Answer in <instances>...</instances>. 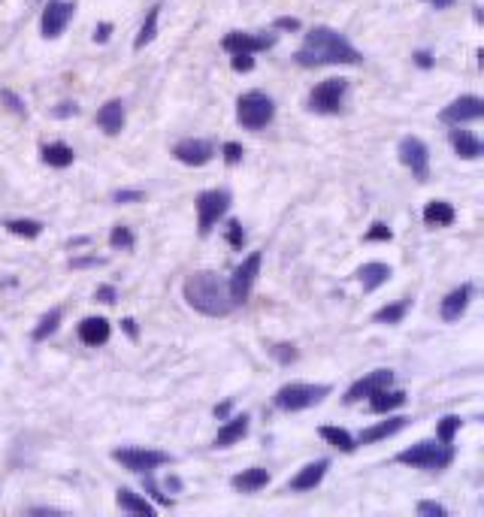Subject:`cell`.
<instances>
[{"label": "cell", "mask_w": 484, "mask_h": 517, "mask_svg": "<svg viewBox=\"0 0 484 517\" xmlns=\"http://www.w3.org/2000/svg\"><path fill=\"white\" fill-rule=\"evenodd\" d=\"M112 460L121 463L124 469H131V472H151L163 463H173L170 454L151 451V448H119V451H112Z\"/></svg>", "instance_id": "9c48e42d"}, {"label": "cell", "mask_w": 484, "mask_h": 517, "mask_svg": "<svg viewBox=\"0 0 484 517\" xmlns=\"http://www.w3.org/2000/svg\"><path fill=\"white\" fill-rule=\"evenodd\" d=\"M58 324H61V309H52L49 314H43V321L36 324V330H34V342H43V339H49L58 330Z\"/></svg>", "instance_id": "1f68e13d"}, {"label": "cell", "mask_w": 484, "mask_h": 517, "mask_svg": "<svg viewBox=\"0 0 484 517\" xmlns=\"http://www.w3.org/2000/svg\"><path fill=\"white\" fill-rule=\"evenodd\" d=\"M405 424H409V418H388V421H381V424H375V426H366V430H361V436L354 439V442H358V445H373V442H381V439L397 436Z\"/></svg>", "instance_id": "d6986e66"}, {"label": "cell", "mask_w": 484, "mask_h": 517, "mask_svg": "<svg viewBox=\"0 0 484 517\" xmlns=\"http://www.w3.org/2000/svg\"><path fill=\"white\" fill-rule=\"evenodd\" d=\"M231 484H233V490H242V493H254V490L270 484V472L261 469V466H251V469H242L239 475H233Z\"/></svg>", "instance_id": "cb8c5ba5"}, {"label": "cell", "mask_w": 484, "mask_h": 517, "mask_svg": "<svg viewBox=\"0 0 484 517\" xmlns=\"http://www.w3.org/2000/svg\"><path fill=\"white\" fill-rule=\"evenodd\" d=\"M454 206L445 203V200H430L424 206V224L427 227H451L454 224Z\"/></svg>", "instance_id": "4316f807"}, {"label": "cell", "mask_w": 484, "mask_h": 517, "mask_svg": "<svg viewBox=\"0 0 484 517\" xmlns=\"http://www.w3.org/2000/svg\"><path fill=\"white\" fill-rule=\"evenodd\" d=\"M221 151H224V160L231 163V167H236V163L242 160V155H246L239 143H224V148H221Z\"/></svg>", "instance_id": "60d3db41"}, {"label": "cell", "mask_w": 484, "mask_h": 517, "mask_svg": "<svg viewBox=\"0 0 484 517\" xmlns=\"http://www.w3.org/2000/svg\"><path fill=\"white\" fill-rule=\"evenodd\" d=\"M227 242H231L233 248H242V245H246V230H242L239 221H231V224H227Z\"/></svg>", "instance_id": "74e56055"}, {"label": "cell", "mask_w": 484, "mask_h": 517, "mask_svg": "<svg viewBox=\"0 0 484 517\" xmlns=\"http://www.w3.org/2000/svg\"><path fill=\"white\" fill-rule=\"evenodd\" d=\"M409 306H412L409 300H400V302H390V306H381L373 314V321L375 324H400L405 318V312H409Z\"/></svg>", "instance_id": "f546056e"}, {"label": "cell", "mask_w": 484, "mask_h": 517, "mask_svg": "<svg viewBox=\"0 0 484 517\" xmlns=\"http://www.w3.org/2000/svg\"><path fill=\"white\" fill-rule=\"evenodd\" d=\"M294 61L300 67H327V64H361V52L333 28H312L297 48Z\"/></svg>", "instance_id": "6da1fadb"}, {"label": "cell", "mask_w": 484, "mask_h": 517, "mask_svg": "<svg viewBox=\"0 0 484 517\" xmlns=\"http://www.w3.org/2000/svg\"><path fill=\"white\" fill-rule=\"evenodd\" d=\"M100 263H106L104 257H79V260H70V267L82 270V267H100Z\"/></svg>", "instance_id": "7dc6e473"}, {"label": "cell", "mask_w": 484, "mask_h": 517, "mask_svg": "<svg viewBox=\"0 0 484 517\" xmlns=\"http://www.w3.org/2000/svg\"><path fill=\"white\" fill-rule=\"evenodd\" d=\"M415 61H418V67H433V55L430 52H415Z\"/></svg>", "instance_id": "f907efd6"}, {"label": "cell", "mask_w": 484, "mask_h": 517, "mask_svg": "<svg viewBox=\"0 0 484 517\" xmlns=\"http://www.w3.org/2000/svg\"><path fill=\"white\" fill-rule=\"evenodd\" d=\"M94 300H100V302H106V306H112V302L119 300V291H116V287H112V285H104V287H97Z\"/></svg>", "instance_id": "7bdbcfd3"}, {"label": "cell", "mask_w": 484, "mask_h": 517, "mask_svg": "<svg viewBox=\"0 0 484 517\" xmlns=\"http://www.w3.org/2000/svg\"><path fill=\"white\" fill-rule=\"evenodd\" d=\"M133 242H136V236H133V230H131V227H124V224L112 227V233H109V245H112V248L131 251V248H133Z\"/></svg>", "instance_id": "836d02e7"}, {"label": "cell", "mask_w": 484, "mask_h": 517, "mask_svg": "<svg viewBox=\"0 0 484 517\" xmlns=\"http://www.w3.org/2000/svg\"><path fill=\"white\" fill-rule=\"evenodd\" d=\"M330 394V384H285V387H278L276 390V409H282V411H303V409H312L318 406L324 396Z\"/></svg>", "instance_id": "5b68a950"}, {"label": "cell", "mask_w": 484, "mask_h": 517, "mask_svg": "<svg viewBox=\"0 0 484 517\" xmlns=\"http://www.w3.org/2000/svg\"><path fill=\"white\" fill-rule=\"evenodd\" d=\"M109 31H112V24H100V28L94 31V40L97 43H106L109 40Z\"/></svg>", "instance_id": "681fc988"}, {"label": "cell", "mask_w": 484, "mask_h": 517, "mask_svg": "<svg viewBox=\"0 0 484 517\" xmlns=\"http://www.w3.org/2000/svg\"><path fill=\"white\" fill-rule=\"evenodd\" d=\"M109 336H112V327H109L106 318H85L79 324V339H82L85 345H91V348L106 345Z\"/></svg>", "instance_id": "44dd1931"}, {"label": "cell", "mask_w": 484, "mask_h": 517, "mask_svg": "<svg viewBox=\"0 0 484 517\" xmlns=\"http://www.w3.org/2000/svg\"><path fill=\"white\" fill-rule=\"evenodd\" d=\"M97 124L104 128L109 136H119L124 130V103L121 100H109L97 109Z\"/></svg>", "instance_id": "ffe728a7"}, {"label": "cell", "mask_w": 484, "mask_h": 517, "mask_svg": "<svg viewBox=\"0 0 484 517\" xmlns=\"http://www.w3.org/2000/svg\"><path fill=\"white\" fill-rule=\"evenodd\" d=\"M224 52H231V55H258L263 52V48H270L276 46V36H254V34H227L224 36Z\"/></svg>", "instance_id": "5bb4252c"}, {"label": "cell", "mask_w": 484, "mask_h": 517, "mask_svg": "<svg viewBox=\"0 0 484 517\" xmlns=\"http://www.w3.org/2000/svg\"><path fill=\"white\" fill-rule=\"evenodd\" d=\"M73 9L76 6L70 0H49L46 9H43V21H40L46 40H55V36L64 34V28H67L70 19H73Z\"/></svg>", "instance_id": "8fae6325"}, {"label": "cell", "mask_w": 484, "mask_h": 517, "mask_svg": "<svg viewBox=\"0 0 484 517\" xmlns=\"http://www.w3.org/2000/svg\"><path fill=\"white\" fill-rule=\"evenodd\" d=\"M121 327H124V333L131 336V339H136V336H139V333H136V321H133V318H124V321H121Z\"/></svg>", "instance_id": "816d5d0a"}, {"label": "cell", "mask_w": 484, "mask_h": 517, "mask_svg": "<svg viewBox=\"0 0 484 517\" xmlns=\"http://www.w3.org/2000/svg\"><path fill=\"white\" fill-rule=\"evenodd\" d=\"M73 158H76V151H73L70 145H64V143L43 145V160L49 163V167L64 170V167H70V163H73Z\"/></svg>", "instance_id": "f1b7e54d"}, {"label": "cell", "mask_w": 484, "mask_h": 517, "mask_svg": "<svg viewBox=\"0 0 484 517\" xmlns=\"http://www.w3.org/2000/svg\"><path fill=\"white\" fill-rule=\"evenodd\" d=\"M473 291H475L473 285H460V287H454V291L442 300V309H439V312H442V318L448 321V324H451V321H460V314L466 312L469 300H473Z\"/></svg>", "instance_id": "e0dca14e"}, {"label": "cell", "mask_w": 484, "mask_h": 517, "mask_svg": "<svg viewBox=\"0 0 484 517\" xmlns=\"http://www.w3.org/2000/svg\"><path fill=\"white\" fill-rule=\"evenodd\" d=\"M231 64H233L236 73H248V70L254 67V55H233Z\"/></svg>", "instance_id": "f6af8a7d"}, {"label": "cell", "mask_w": 484, "mask_h": 517, "mask_svg": "<svg viewBox=\"0 0 484 517\" xmlns=\"http://www.w3.org/2000/svg\"><path fill=\"white\" fill-rule=\"evenodd\" d=\"M261 263H263V255H261V251H251V255L233 270L231 282H227L233 306H242V302L251 297V287H254V282H258V275H261Z\"/></svg>", "instance_id": "52a82bcc"}, {"label": "cell", "mask_w": 484, "mask_h": 517, "mask_svg": "<svg viewBox=\"0 0 484 517\" xmlns=\"http://www.w3.org/2000/svg\"><path fill=\"white\" fill-rule=\"evenodd\" d=\"M139 475H143V487H146V493H151V496H155V502H158V506H170V499L163 496L161 490H158V484H155V475H151V472H139Z\"/></svg>", "instance_id": "8d00e7d4"}, {"label": "cell", "mask_w": 484, "mask_h": 517, "mask_svg": "<svg viewBox=\"0 0 484 517\" xmlns=\"http://www.w3.org/2000/svg\"><path fill=\"white\" fill-rule=\"evenodd\" d=\"M76 112H79V106H76V103H61L58 109H52V116L55 118H70V116H76Z\"/></svg>", "instance_id": "bcb514c9"}, {"label": "cell", "mask_w": 484, "mask_h": 517, "mask_svg": "<svg viewBox=\"0 0 484 517\" xmlns=\"http://www.w3.org/2000/svg\"><path fill=\"white\" fill-rule=\"evenodd\" d=\"M276 28H278V31H300V21L285 16V19H276Z\"/></svg>", "instance_id": "c3c4849f"}, {"label": "cell", "mask_w": 484, "mask_h": 517, "mask_svg": "<svg viewBox=\"0 0 484 517\" xmlns=\"http://www.w3.org/2000/svg\"><path fill=\"white\" fill-rule=\"evenodd\" d=\"M276 116V103L263 91H246L236 100V121L246 130H263Z\"/></svg>", "instance_id": "277c9868"}, {"label": "cell", "mask_w": 484, "mask_h": 517, "mask_svg": "<svg viewBox=\"0 0 484 517\" xmlns=\"http://www.w3.org/2000/svg\"><path fill=\"white\" fill-rule=\"evenodd\" d=\"M185 302L200 314L209 318H224L233 312V300H231V287L221 279L218 272H194L188 275V282L182 287Z\"/></svg>", "instance_id": "7a4b0ae2"}, {"label": "cell", "mask_w": 484, "mask_h": 517, "mask_svg": "<svg viewBox=\"0 0 484 517\" xmlns=\"http://www.w3.org/2000/svg\"><path fill=\"white\" fill-rule=\"evenodd\" d=\"M427 4H433L436 9H448V6H454V0H427Z\"/></svg>", "instance_id": "db71d44e"}, {"label": "cell", "mask_w": 484, "mask_h": 517, "mask_svg": "<svg viewBox=\"0 0 484 517\" xmlns=\"http://www.w3.org/2000/svg\"><path fill=\"white\" fill-rule=\"evenodd\" d=\"M9 233H16V236H24V239H36L43 233V224L40 221H31V218H12L4 224Z\"/></svg>", "instance_id": "4dcf8cb0"}, {"label": "cell", "mask_w": 484, "mask_h": 517, "mask_svg": "<svg viewBox=\"0 0 484 517\" xmlns=\"http://www.w3.org/2000/svg\"><path fill=\"white\" fill-rule=\"evenodd\" d=\"M400 406H405V394H403V390L381 387V390H375V394L369 396V409H373L375 414H388V411L400 409Z\"/></svg>", "instance_id": "484cf974"}, {"label": "cell", "mask_w": 484, "mask_h": 517, "mask_svg": "<svg viewBox=\"0 0 484 517\" xmlns=\"http://www.w3.org/2000/svg\"><path fill=\"white\" fill-rule=\"evenodd\" d=\"M397 155H400V163L412 170V175L418 182L430 179V151H427L424 140H418V136H403Z\"/></svg>", "instance_id": "30bf717a"}, {"label": "cell", "mask_w": 484, "mask_h": 517, "mask_svg": "<svg viewBox=\"0 0 484 517\" xmlns=\"http://www.w3.org/2000/svg\"><path fill=\"white\" fill-rule=\"evenodd\" d=\"M397 463L412 466V469H427V472H439L448 469L454 463V448L451 445H436V442H418L412 448H405L397 454Z\"/></svg>", "instance_id": "3957f363"}, {"label": "cell", "mask_w": 484, "mask_h": 517, "mask_svg": "<svg viewBox=\"0 0 484 517\" xmlns=\"http://www.w3.org/2000/svg\"><path fill=\"white\" fill-rule=\"evenodd\" d=\"M448 140H451V145H454V151H457V158H463V160H478L481 155H484V145H481V140L475 133H469V130H460V124L448 133Z\"/></svg>", "instance_id": "ac0fdd59"}, {"label": "cell", "mask_w": 484, "mask_h": 517, "mask_svg": "<svg viewBox=\"0 0 484 517\" xmlns=\"http://www.w3.org/2000/svg\"><path fill=\"white\" fill-rule=\"evenodd\" d=\"M273 357L288 367V363L297 360V348H294V345H276V348H273Z\"/></svg>", "instance_id": "ab89813d"}, {"label": "cell", "mask_w": 484, "mask_h": 517, "mask_svg": "<svg viewBox=\"0 0 484 517\" xmlns=\"http://www.w3.org/2000/svg\"><path fill=\"white\" fill-rule=\"evenodd\" d=\"M393 384V372L390 369H375V372H369L363 378H358L348 390H346V402H361L363 396H373L375 390L381 387H390Z\"/></svg>", "instance_id": "9a60e30c"}, {"label": "cell", "mask_w": 484, "mask_h": 517, "mask_svg": "<svg viewBox=\"0 0 484 517\" xmlns=\"http://www.w3.org/2000/svg\"><path fill=\"white\" fill-rule=\"evenodd\" d=\"M173 158L185 163V167H206V163L215 158V145L209 140H182V143H176L173 148Z\"/></svg>", "instance_id": "4fadbf2b"}, {"label": "cell", "mask_w": 484, "mask_h": 517, "mask_svg": "<svg viewBox=\"0 0 484 517\" xmlns=\"http://www.w3.org/2000/svg\"><path fill=\"white\" fill-rule=\"evenodd\" d=\"M363 239H366V242H390L393 233H390V227H388V224L375 221V224L366 230V236H363Z\"/></svg>", "instance_id": "d590c367"}, {"label": "cell", "mask_w": 484, "mask_h": 517, "mask_svg": "<svg viewBox=\"0 0 484 517\" xmlns=\"http://www.w3.org/2000/svg\"><path fill=\"white\" fill-rule=\"evenodd\" d=\"M112 200H116V203H139V200H146V194L143 191H116Z\"/></svg>", "instance_id": "ee69618b"}, {"label": "cell", "mask_w": 484, "mask_h": 517, "mask_svg": "<svg viewBox=\"0 0 484 517\" xmlns=\"http://www.w3.org/2000/svg\"><path fill=\"white\" fill-rule=\"evenodd\" d=\"M388 279H390V267H388V263H381V260L363 263V267L358 270V282L363 285V291H366V294L378 291V287L385 285Z\"/></svg>", "instance_id": "7402d4cb"}, {"label": "cell", "mask_w": 484, "mask_h": 517, "mask_svg": "<svg viewBox=\"0 0 484 517\" xmlns=\"http://www.w3.org/2000/svg\"><path fill=\"white\" fill-rule=\"evenodd\" d=\"M158 9L161 6H151V12H148V19H146V24L143 28H139V34H136V48H143L146 43H151L155 40V34H158Z\"/></svg>", "instance_id": "d6a6232c"}, {"label": "cell", "mask_w": 484, "mask_h": 517, "mask_svg": "<svg viewBox=\"0 0 484 517\" xmlns=\"http://www.w3.org/2000/svg\"><path fill=\"white\" fill-rule=\"evenodd\" d=\"M227 209H231V194H227V191H203V194H197V227H200V236H209V230L224 218Z\"/></svg>", "instance_id": "ba28073f"}, {"label": "cell", "mask_w": 484, "mask_h": 517, "mask_svg": "<svg viewBox=\"0 0 484 517\" xmlns=\"http://www.w3.org/2000/svg\"><path fill=\"white\" fill-rule=\"evenodd\" d=\"M327 469H330V460H315L309 466H303V469L288 481V490H294V493H300V490H315L324 481Z\"/></svg>", "instance_id": "2e32d148"}, {"label": "cell", "mask_w": 484, "mask_h": 517, "mask_svg": "<svg viewBox=\"0 0 484 517\" xmlns=\"http://www.w3.org/2000/svg\"><path fill=\"white\" fill-rule=\"evenodd\" d=\"M346 94H348V79H324L309 91L306 106L318 112V116H336V112H342Z\"/></svg>", "instance_id": "8992f818"}, {"label": "cell", "mask_w": 484, "mask_h": 517, "mask_svg": "<svg viewBox=\"0 0 484 517\" xmlns=\"http://www.w3.org/2000/svg\"><path fill=\"white\" fill-rule=\"evenodd\" d=\"M318 436H321L327 445H333V448L346 451V454H351L354 448H358V442H354V436H351L348 430H342V426H321V430H318Z\"/></svg>", "instance_id": "83f0119b"}, {"label": "cell", "mask_w": 484, "mask_h": 517, "mask_svg": "<svg viewBox=\"0 0 484 517\" xmlns=\"http://www.w3.org/2000/svg\"><path fill=\"white\" fill-rule=\"evenodd\" d=\"M231 406L233 402H221V406H215V418H227V414H231Z\"/></svg>", "instance_id": "f5cc1de1"}, {"label": "cell", "mask_w": 484, "mask_h": 517, "mask_svg": "<svg viewBox=\"0 0 484 517\" xmlns=\"http://www.w3.org/2000/svg\"><path fill=\"white\" fill-rule=\"evenodd\" d=\"M0 100H4V103H6L12 112H16V116H24V112H28V109H24V103H21V100H19L16 94H12V91H6V88H4V91H0Z\"/></svg>", "instance_id": "b9f144b4"}, {"label": "cell", "mask_w": 484, "mask_h": 517, "mask_svg": "<svg viewBox=\"0 0 484 517\" xmlns=\"http://www.w3.org/2000/svg\"><path fill=\"white\" fill-rule=\"evenodd\" d=\"M478 118H484V100L475 94L457 97L454 103H448L442 109L445 124H466V121H478Z\"/></svg>", "instance_id": "7c38bea8"}, {"label": "cell", "mask_w": 484, "mask_h": 517, "mask_svg": "<svg viewBox=\"0 0 484 517\" xmlns=\"http://www.w3.org/2000/svg\"><path fill=\"white\" fill-rule=\"evenodd\" d=\"M418 514L421 517H445L448 508L439 506V502H418Z\"/></svg>", "instance_id": "f35d334b"}, {"label": "cell", "mask_w": 484, "mask_h": 517, "mask_svg": "<svg viewBox=\"0 0 484 517\" xmlns=\"http://www.w3.org/2000/svg\"><path fill=\"white\" fill-rule=\"evenodd\" d=\"M246 433H248V414H236V418H231V421H227L221 430H218V436H215L212 448H231V445H236Z\"/></svg>", "instance_id": "603a6c76"}, {"label": "cell", "mask_w": 484, "mask_h": 517, "mask_svg": "<svg viewBox=\"0 0 484 517\" xmlns=\"http://www.w3.org/2000/svg\"><path fill=\"white\" fill-rule=\"evenodd\" d=\"M116 502H119L121 511H131V514H143V517H155L158 514V508L151 506L148 499H143L139 493H133V490H127V487H121L116 493Z\"/></svg>", "instance_id": "d4e9b609"}, {"label": "cell", "mask_w": 484, "mask_h": 517, "mask_svg": "<svg viewBox=\"0 0 484 517\" xmlns=\"http://www.w3.org/2000/svg\"><path fill=\"white\" fill-rule=\"evenodd\" d=\"M460 418H454V414H448V418H442L439 421V426H436V433H439V442L442 445H451L454 442V433L460 430Z\"/></svg>", "instance_id": "e575fe53"}]
</instances>
